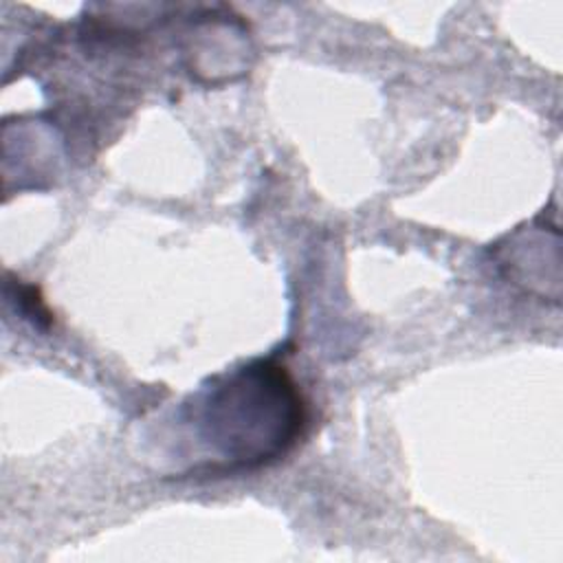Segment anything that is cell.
<instances>
[{"mask_svg": "<svg viewBox=\"0 0 563 563\" xmlns=\"http://www.w3.org/2000/svg\"><path fill=\"white\" fill-rule=\"evenodd\" d=\"M202 438L220 449L222 468H249L284 453L306 411L295 383L275 363H253L211 387L198 405Z\"/></svg>", "mask_w": 563, "mask_h": 563, "instance_id": "obj_1", "label": "cell"}]
</instances>
